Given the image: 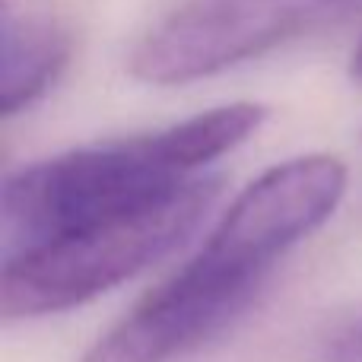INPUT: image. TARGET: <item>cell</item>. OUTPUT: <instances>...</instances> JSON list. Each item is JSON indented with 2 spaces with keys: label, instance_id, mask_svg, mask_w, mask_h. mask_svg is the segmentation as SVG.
Wrapping results in <instances>:
<instances>
[{
  "label": "cell",
  "instance_id": "cell-2",
  "mask_svg": "<svg viewBox=\"0 0 362 362\" xmlns=\"http://www.w3.org/2000/svg\"><path fill=\"white\" fill-rule=\"evenodd\" d=\"M194 178L169 165L156 134L32 163L4 181L6 255L137 210Z\"/></svg>",
  "mask_w": 362,
  "mask_h": 362
},
{
  "label": "cell",
  "instance_id": "cell-5",
  "mask_svg": "<svg viewBox=\"0 0 362 362\" xmlns=\"http://www.w3.org/2000/svg\"><path fill=\"white\" fill-rule=\"evenodd\" d=\"M346 165L331 153L270 165L245 185L219 216L206 245L257 274H270L293 245L318 232L344 204Z\"/></svg>",
  "mask_w": 362,
  "mask_h": 362
},
{
  "label": "cell",
  "instance_id": "cell-9",
  "mask_svg": "<svg viewBox=\"0 0 362 362\" xmlns=\"http://www.w3.org/2000/svg\"><path fill=\"white\" fill-rule=\"evenodd\" d=\"M350 76H353V80H362V38L356 42V48H353V57H350Z\"/></svg>",
  "mask_w": 362,
  "mask_h": 362
},
{
  "label": "cell",
  "instance_id": "cell-7",
  "mask_svg": "<svg viewBox=\"0 0 362 362\" xmlns=\"http://www.w3.org/2000/svg\"><path fill=\"white\" fill-rule=\"evenodd\" d=\"M267 118V108L257 102H229V105L206 108L172 127L156 131L169 165L185 178H200L197 169H206L216 159L229 156L242 146Z\"/></svg>",
  "mask_w": 362,
  "mask_h": 362
},
{
  "label": "cell",
  "instance_id": "cell-1",
  "mask_svg": "<svg viewBox=\"0 0 362 362\" xmlns=\"http://www.w3.org/2000/svg\"><path fill=\"white\" fill-rule=\"evenodd\" d=\"M216 191L219 178L200 175L137 210L6 255L0 274L4 318L57 315L127 283L197 229Z\"/></svg>",
  "mask_w": 362,
  "mask_h": 362
},
{
  "label": "cell",
  "instance_id": "cell-6",
  "mask_svg": "<svg viewBox=\"0 0 362 362\" xmlns=\"http://www.w3.org/2000/svg\"><path fill=\"white\" fill-rule=\"evenodd\" d=\"M74 57V35L57 19L6 16L0 38V112L4 118L32 108L54 89Z\"/></svg>",
  "mask_w": 362,
  "mask_h": 362
},
{
  "label": "cell",
  "instance_id": "cell-3",
  "mask_svg": "<svg viewBox=\"0 0 362 362\" xmlns=\"http://www.w3.org/2000/svg\"><path fill=\"white\" fill-rule=\"evenodd\" d=\"M318 0H187L159 19L127 57L150 86H185L245 64L305 29Z\"/></svg>",
  "mask_w": 362,
  "mask_h": 362
},
{
  "label": "cell",
  "instance_id": "cell-8",
  "mask_svg": "<svg viewBox=\"0 0 362 362\" xmlns=\"http://www.w3.org/2000/svg\"><path fill=\"white\" fill-rule=\"evenodd\" d=\"M327 362H362V321L344 327L327 346Z\"/></svg>",
  "mask_w": 362,
  "mask_h": 362
},
{
  "label": "cell",
  "instance_id": "cell-4",
  "mask_svg": "<svg viewBox=\"0 0 362 362\" xmlns=\"http://www.w3.org/2000/svg\"><path fill=\"white\" fill-rule=\"evenodd\" d=\"M261 283L264 276L200 248L108 327L80 362H172L235 321Z\"/></svg>",
  "mask_w": 362,
  "mask_h": 362
}]
</instances>
